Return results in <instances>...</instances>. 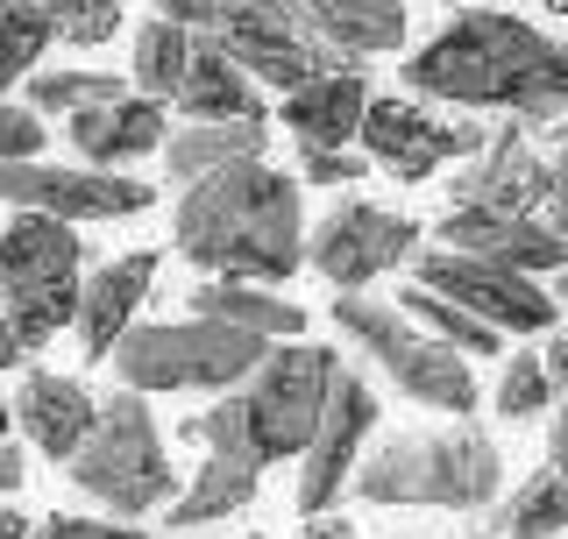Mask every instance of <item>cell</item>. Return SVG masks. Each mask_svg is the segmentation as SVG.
<instances>
[{
	"label": "cell",
	"mask_w": 568,
	"mask_h": 539,
	"mask_svg": "<svg viewBox=\"0 0 568 539\" xmlns=\"http://www.w3.org/2000/svg\"><path fill=\"white\" fill-rule=\"evenodd\" d=\"M29 539H142V532L114 526V518H43Z\"/></svg>",
	"instance_id": "cell-35"
},
{
	"label": "cell",
	"mask_w": 568,
	"mask_h": 539,
	"mask_svg": "<svg viewBox=\"0 0 568 539\" xmlns=\"http://www.w3.org/2000/svg\"><path fill=\"white\" fill-rule=\"evenodd\" d=\"M0 200L14 213H50V221L79 227V221H129L156 200V185L121 171H64L43 156H22V164H0Z\"/></svg>",
	"instance_id": "cell-13"
},
{
	"label": "cell",
	"mask_w": 568,
	"mask_h": 539,
	"mask_svg": "<svg viewBox=\"0 0 568 539\" xmlns=\"http://www.w3.org/2000/svg\"><path fill=\"white\" fill-rule=\"evenodd\" d=\"M185 58H192V29L164 22V14H156V22H142V29H135V58H129L135 93L164 106V100L178 93V79H185Z\"/></svg>",
	"instance_id": "cell-27"
},
{
	"label": "cell",
	"mask_w": 568,
	"mask_h": 539,
	"mask_svg": "<svg viewBox=\"0 0 568 539\" xmlns=\"http://www.w3.org/2000/svg\"><path fill=\"white\" fill-rule=\"evenodd\" d=\"M355 526H348V518H327V511H320V518H306V526H298V539H348Z\"/></svg>",
	"instance_id": "cell-38"
},
{
	"label": "cell",
	"mask_w": 568,
	"mask_h": 539,
	"mask_svg": "<svg viewBox=\"0 0 568 539\" xmlns=\"http://www.w3.org/2000/svg\"><path fill=\"white\" fill-rule=\"evenodd\" d=\"M405 93L448 100V106H490L519 129H555L568 106V50L526 14L462 8L426 50L405 58Z\"/></svg>",
	"instance_id": "cell-1"
},
{
	"label": "cell",
	"mask_w": 568,
	"mask_h": 539,
	"mask_svg": "<svg viewBox=\"0 0 568 539\" xmlns=\"http://www.w3.org/2000/svg\"><path fill=\"white\" fill-rule=\"evenodd\" d=\"M256 469H242V461H221V455H206L200 461V476L185 482V490L164 505V526L171 532H192V526H221L227 511H248V497H256Z\"/></svg>",
	"instance_id": "cell-25"
},
{
	"label": "cell",
	"mask_w": 568,
	"mask_h": 539,
	"mask_svg": "<svg viewBox=\"0 0 568 539\" xmlns=\"http://www.w3.org/2000/svg\"><path fill=\"white\" fill-rule=\"evenodd\" d=\"M555 405V384H547L540 355H505V376H497V411L505 419H532V411Z\"/></svg>",
	"instance_id": "cell-32"
},
{
	"label": "cell",
	"mask_w": 568,
	"mask_h": 539,
	"mask_svg": "<svg viewBox=\"0 0 568 539\" xmlns=\"http://www.w3.org/2000/svg\"><path fill=\"white\" fill-rule=\"evenodd\" d=\"M342 369L334 348H313V340H271L263 363L242 376L235 390H221V405H206L200 419L185 426V440H200L206 455L242 461V469H271V461L298 455L327 405V384Z\"/></svg>",
	"instance_id": "cell-3"
},
{
	"label": "cell",
	"mask_w": 568,
	"mask_h": 539,
	"mask_svg": "<svg viewBox=\"0 0 568 539\" xmlns=\"http://www.w3.org/2000/svg\"><path fill=\"white\" fill-rule=\"evenodd\" d=\"M298 171H306V185H355V177L369 171V156H355V150H298Z\"/></svg>",
	"instance_id": "cell-34"
},
{
	"label": "cell",
	"mask_w": 568,
	"mask_h": 539,
	"mask_svg": "<svg viewBox=\"0 0 568 539\" xmlns=\"http://www.w3.org/2000/svg\"><path fill=\"white\" fill-rule=\"evenodd\" d=\"M0 440H8V405H0Z\"/></svg>",
	"instance_id": "cell-41"
},
{
	"label": "cell",
	"mask_w": 568,
	"mask_h": 539,
	"mask_svg": "<svg viewBox=\"0 0 568 539\" xmlns=\"http://www.w3.org/2000/svg\"><path fill=\"white\" fill-rule=\"evenodd\" d=\"M200 35L248 85L263 79V85H277V93H298L306 79L342 71V58L320 43L306 0H213V22Z\"/></svg>",
	"instance_id": "cell-9"
},
{
	"label": "cell",
	"mask_w": 568,
	"mask_h": 539,
	"mask_svg": "<svg viewBox=\"0 0 568 539\" xmlns=\"http://www.w3.org/2000/svg\"><path fill=\"white\" fill-rule=\"evenodd\" d=\"M271 340L227 327V319H150V327H129L106 348L121 390L150 398V390H235L248 369L263 363Z\"/></svg>",
	"instance_id": "cell-6"
},
{
	"label": "cell",
	"mask_w": 568,
	"mask_h": 539,
	"mask_svg": "<svg viewBox=\"0 0 568 539\" xmlns=\"http://www.w3.org/2000/svg\"><path fill=\"white\" fill-rule=\"evenodd\" d=\"M561 526H568V482H561V469H532L519 490L484 518L476 539H547Z\"/></svg>",
	"instance_id": "cell-26"
},
{
	"label": "cell",
	"mask_w": 568,
	"mask_h": 539,
	"mask_svg": "<svg viewBox=\"0 0 568 539\" xmlns=\"http://www.w3.org/2000/svg\"><path fill=\"white\" fill-rule=\"evenodd\" d=\"M462 171L455 177V206H476V213H540V206H555L547 213V227H555V235H568V185H561V164H547L540 150H532V142L511 129H490V142L476 156H462Z\"/></svg>",
	"instance_id": "cell-12"
},
{
	"label": "cell",
	"mask_w": 568,
	"mask_h": 539,
	"mask_svg": "<svg viewBox=\"0 0 568 539\" xmlns=\"http://www.w3.org/2000/svg\"><path fill=\"white\" fill-rule=\"evenodd\" d=\"M156 14H164V22H178V29H192L200 35L206 22H213V0H150Z\"/></svg>",
	"instance_id": "cell-36"
},
{
	"label": "cell",
	"mask_w": 568,
	"mask_h": 539,
	"mask_svg": "<svg viewBox=\"0 0 568 539\" xmlns=\"http://www.w3.org/2000/svg\"><path fill=\"white\" fill-rule=\"evenodd\" d=\"M298 242H306L298 177L271 164L206 171L171 206V248L227 284H284L298 270Z\"/></svg>",
	"instance_id": "cell-2"
},
{
	"label": "cell",
	"mask_w": 568,
	"mask_h": 539,
	"mask_svg": "<svg viewBox=\"0 0 568 539\" xmlns=\"http://www.w3.org/2000/svg\"><path fill=\"white\" fill-rule=\"evenodd\" d=\"M29 114H85V106H106L129 93V79L121 71H29Z\"/></svg>",
	"instance_id": "cell-29"
},
{
	"label": "cell",
	"mask_w": 568,
	"mask_h": 539,
	"mask_svg": "<svg viewBox=\"0 0 568 539\" xmlns=\"http://www.w3.org/2000/svg\"><path fill=\"white\" fill-rule=\"evenodd\" d=\"M79 227L50 221V213H14L0 227V313H8L22 355L50 348L58 327L79 313Z\"/></svg>",
	"instance_id": "cell-7"
},
{
	"label": "cell",
	"mask_w": 568,
	"mask_h": 539,
	"mask_svg": "<svg viewBox=\"0 0 568 539\" xmlns=\"http://www.w3.org/2000/svg\"><path fill=\"white\" fill-rule=\"evenodd\" d=\"M150 284H156V256H150V248H129V256L100 263L93 277L79 284V313H71V327H79V340H85L93 363H106V348L135 327V305L150 298Z\"/></svg>",
	"instance_id": "cell-17"
},
{
	"label": "cell",
	"mask_w": 568,
	"mask_h": 539,
	"mask_svg": "<svg viewBox=\"0 0 568 539\" xmlns=\"http://www.w3.org/2000/svg\"><path fill=\"white\" fill-rule=\"evenodd\" d=\"M413 284L434 298L462 305L469 319H484L490 334H547L561 319V298L547 292L540 277H519L505 263H484V256H455V248H413Z\"/></svg>",
	"instance_id": "cell-10"
},
{
	"label": "cell",
	"mask_w": 568,
	"mask_h": 539,
	"mask_svg": "<svg viewBox=\"0 0 568 539\" xmlns=\"http://www.w3.org/2000/svg\"><path fill=\"white\" fill-rule=\"evenodd\" d=\"M413 248H419V221L384 213V206H369V200H342V206H327L306 227L298 263H313L334 292H363V284H377L384 270H398Z\"/></svg>",
	"instance_id": "cell-11"
},
{
	"label": "cell",
	"mask_w": 568,
	"mask_h": 539,
	"mask_svg": "<svg viewBox=\"0 0 568 539\" xmlns=\"http://www.w3.org/2000/svg\"><path fill=\"white\" fill-rule=\"evenodd\" d=\"M8 419H22V434L43 447L50 461H71V447L85 440V426H93V390L79 384V376H50V369H29L22 390H14Z\"/></svg>",
	"instance_id": "cell-20"
},
{
	"label": "cell",
	"mask_w": 568,
	"mask_h": 539,
	"mask_svg": "<svg viewBox=\"0 0 568 539\" xmlns=\"http://www.w3.org/2000/svg\"><path fill=\"white\" fill-rule=\"evenodd\" d=\"M14 363H29V355H22V340H14L8 313H0V369H14Z\"/></svg>",
	"instance_id": "cell-40"
},
{
	"label": "cell",
	"mask_w": 568,
	"mask_h": 539,
	"mask_svg": "<svg viewBox=\"0 0 568 539\" xmlns=\"http://www.w3.org/2000/svg\"><path fill=\"white\" fill-rule=\"evenodd\" d=\"M29 482V461H22V447L14 440H0V497H14Z\"/></svg>",
	"instance_id": "cell-37"
},
{
	"label": "cell",
	"mask_w": 568,
	"mask_h": 539,
	"mask_svg": "<svg viewBox=\"0 0 568 539\" xmlns=\"http://www.w3.org/2000/svg\"><path fill=\"white\" fill-rule=\"evenodd\" d=\"M363 505L405 511H484L505 482V455L476 419L434 426V434H390L369 447V461L348 469Z\"/></svg>",
	"instance_id": "cell-4"
},
{
	"label": "cell",
	"mask_w": 568,
	"mask_h": 539,
	"mask_svg": "<svg viewBox=\"0 0 568 539\" xmlns=\"http://www.w3.org/2000/svg\"><path fill=\"white\" fill-rule=\"evenodd\" d=\"M377 434V390H369V376L363 369H334V384H327V405H320V419H313V434L306 447H298V511L320 518L342 497V482L348 469L363 461V440Z\"/></svg>",
	"instance_id": "cell-15"
},
{
	"label": "cell",
	"mask_w": 568,
	"mask_h": 539,
	"mask_svg": "<svg viewBox=\"0 0 568 539\" xmlns=\"http://www.w3.org/2000/svg\"><path fill=\"white\" fill-rule=\"evenodd\" d=\"M334 327H342L413 405H434V411H455V419H462V411H476V398H484L469 355H455V348H440L434 334H419L398 305L342 292V298H334Z\"/></svg>",
	"instance_id": "cell-8"
},
{
	"label": "cell",
	"mask_w": 568,
	"mask_h": 539,
	"mask_svg": "<svg viewBox=\"0 0 568 539\" xmlns=\"http://www.w3.org/2000/svg\"><path fill=\"white\" fill-rule=\"evenodd\" d=\"M263 142H271V129H256V121H192V129H171L156 150H164L178 185H192V177L227 164H263Z\"/></svg>",
	"instance_id": "cell-24"
},
{
	"label": "cell",
	"mask_w": 568,
	"mask_h": 539,
	"mask_svg": "<svg viewBox=\"0 0 568 539\" xmlns=\"http://www.w3.org/2000/svg\"><path fill=\"white\" fill-rule=\"evenodd\" d=\"M242 539H256V532H242Z\"/></svg>",
	"instance_id": "cell-42"
},
{
	"label": "cell",
	"mask_w": 568,
	"mask_h": 539,
	"mask_svg": "<svg viewBox=\"0 0 568 539\" xmlns=\"http://www.w3.org/2000/svg\"><path fill=\"white\" fill-rule=\"evenodd\" d=\"M43 14H50V35H64L79 50H100L121 29V0H43Z\"/></svg>",
	"instance_id": "cell-31"
},
{
	"label": "cell",
	"mask_w": 568,
	"mask_h": 539,
	"mask_svg": "<svg viewBox=\"0 0 568 539\" xmlns=\"http://www.w3.org/2000/svg\"><path fill=\"white\" fill-rule=\"evenodd\" d=\"M36 150H43V121L0 93V164H22V156H36Z\"/></svg>",
	"instance_id": "cell-33"
},
{
	"label": "cell",
	"mask_w": 568,
	"mask_h": 539,
	"mask_svg": "<svg viewBox=\"0 0 568 539\" xmlns=\"http://www.w3.org/2000/svg\"><path fill=\"white\" fill-rule=\"evenodd\" d=\"M29 532H36V518H29V511L0 505V539H29Z\"/></svg>",
	"instance_id": "cell-39"
},
{
	"label": "cell",
	"mask_w": 568,
	"mask_h": 539,
	"mask_svg": "<svg viewBox=\"0 0 568 539\" xmlns=\"http://www.w3.org/2000/svg\"><path fill=\"white\" fill-rule=\"evenodd\" d=\"M306 14L342 64L384 58V50L405 43V0H306Z\"/></svg>",
	"instance_id": "cell-23"
},
{
	"label": "cell",
	"mask_w": 568,
	"mask_h": 539,
	"mask_svg": "<svg viewBox=\"0 0 568 539\" xmlns=\"http://www.w3.org/2000/svg\"><path fill=\"white\" fill-rule=\"evenodd\" d=\"M43 50H50L43 0H0V93H8V85H22Z\"/></svg>",
	"instance_id": "cell-30"
},
{
	"label": "cell",
	"mask_w": 568,
	"mask_h": 539,
	"mask_svg": "<svg viewBox=\"0 0 568 539\" xmlns=\"http://www.w3.org/2000/svg\"><path fill=\"white\" fill-rule=\"evenodd\" d=\"M390 305H398V313L413 319L419 334H434L440 348H455V355H497V348H505V334H490L484 319H469V313H462V305L434 298V292H419V284H405V292L390 298Z\"/></svg>",
	"instance_id": "cell-28"
},
{
	"label": "cell",
	"mask_w": 568,
	"mask_h": 539,
	"mask_svg": "<svg viewBox=\"0 0 568 539\" xmlns=\"http://www.w3.org/2000/svg\"><path fill=\"white\" fill-rule=\"evenodd\" d=\"M64 476L79 482L93 505H106L121 526L164 511L178 497V469H171V447L156 434V411L135 398V390H114V398H93V426L85 440L71 447Z\"/></svg>",
	"instance_id": "cell-5"
},
{
	"label": "cell",
	"mask_w": 568,
	"mask_h": 539,
	"mask_svg": "<svg viewBox=\"0 0 568 539\" xmlns=\"http://www.w3.org/2000/svg\"><path fill=\"white\" fill-rule=\"evenodd\" d=\"M178 106H185L192 121H271L263 114V93L242 79L235 64L221 58V50L206 43V35H192V58H185V79H178V93H171Z\"/></svg>",
	"instance_id": "cell-22"
},
{
	"label": "cell",
	"mask_w": 568,
	"mask_h": 539,
	"mask_svg": "<svg viewBox=\"0 0 568 539\" xmlns=\"http://www.w3.org/2000/svg\"><path fill=\"white\" fill-rule=\"evenodd\" d=\"M192 319H227V327L256 334V340H298L306 334V313L292 298H277L271 284H227V277H206L185 292Z\"/></svg>",
	"instance_id": "cell-21"
},
{
	"label": "cell",
	"mask_w": 568,
	"mask_h": 539,
	"mask_svg": "<svg viewBox=\"0 0 568 539\" xmlns=\"http://www.w3.org/2000/svg\"><path fill=\"white\" fill-rule=\"evenodd\" d=\"M64 135L71 150L85 156V171H121L135 156H150L164 142V106L142 100V93H121L106 106H85V114H64Z\"/></svg>",
	"instance_id": "cell-19"
},
{
	"label": "cell",
	"mask_w": 568,
	"mask_h": 539,
	"mask_svg": "<svg viewBox=\"0 0 568 539\" xmlns=\"http://www.w3.org/2000/svg\"><path fill=\"white\" fill-rule=\"evenodd\" d=\"M355 142L369 150V164H384L390 177L419 185V177H434L440 164L476 156L490 142V129H476V121H440V114H426L419 100H377V93H369Z\"/></svg>",
	"instance_id": "cell-14"
},
{
	"label": "cell",
	"mask_w": 568,
	"mask_h": 539,
	"mask_svg": "<svg viewBox=\"0 0 568 539\" xmlns=\"http://www.w3.org/2000/svg\"><path fill=\"white\" fill-rule=\"evenodd\" d=\"M284 106V135L298 142V150H348L355 129H363V106H369V79L355 64L327 71V79H306L298 93H277Z\"/></svg>",
	"instance_id": "cell-18"
},
{
	"label": "cell",
	"mask_w": 568,
	"mask_h": 539,
	"mask_svg": "<svg viewBox=\"0 0 568 539\" xmlns=\"http://www.w3.org/2000/svg\"><path fill=\"white\" fill-rule=\"evenodd\" d=\"M440 248L455 256H484V263H505L519 277H561L568 270V242L540 213H476V206H448L440 213Z\"/></svg>",
	"instance_id": "cell-16"
}]
</instances>
